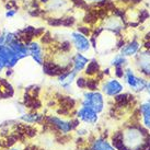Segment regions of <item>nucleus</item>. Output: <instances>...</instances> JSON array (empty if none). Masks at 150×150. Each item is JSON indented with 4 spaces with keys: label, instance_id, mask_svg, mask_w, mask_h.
Returning <instances> with one entry per match:
<instances>
[{
    "label": "nucleus",
    "instance_id": "1",
    "mask_svg": "<svg viewBox=\"0 0 150 150\" xmlns=\"http://www.w3.org/2000/svg\"><path fill=\"white\" fill-rule=\"evenodd\" d=\"M124 81H125L126 86L130 89V91L134 93H142V92L146 91V87L148 83V80L144 77L137 76L135 74V70L133 68L127 66L124 70Z\"/></svg>",
    "mask_w": 150,
    "mask_h": 150
},
{
    "label": "nucleus",
    "instance_id": "2",
    "mask_svg": "<svg viewBox=\"0 0 150 150\" xmlns=\"http://www.w3.org/2000/svg\"><path fill=\"white\" fill-rule=\"evenodd\" d=\"M81 105L92 108L94 112L100 114L105 108V100L102 92L99 91H86L83 92Z\"/></svg>",
    "mask_w": 150,
    "mask_h": 150
},
{
    "label": "nucleus",
    "instance_id": "3",
    "mask_svg": "<svg viewBox=\"0 0 150 150\" xmlns=\"http://www.w3.org/2000/svg\"><path fill=\"white\" fill-rule=\"evenodd\" d=\"M100 88L102 93L110 98H115L116 96L123 93L125 89L124 84L116 78H110L104 81H101Z\"/></svg>",
    "mask_w": 150,
    "mask_h": 150
},
{
    "label": "nucleus",
    "instance_id": "4",
    "mask_svg": "<svg viewBox=\"0 0 150 150\" xmlns=\"http://www.w3.org/2000/svg\"><path fill=\"white\" fill-rule=\"evenodd\" d=\"M70 43L74 46V48L77 50V53H81V54L90 52L92 48L90 38H88V36L81 34L78 31L70 32Z\"/></svg>",
    "mask_w": 150,
    "mask_h": 150
},
{
    "label": "nucleus",
    "instance_id": "5",
    "mask_svg": "<svg viewBox=\"0 0 150 150\" xmlns=\"http://www.w3.org/2000/svg\"><path fill=\"white\" fill-rule=\"evenodd\" d=\"M135 57V66L144 78H150V50L139 52Z\"/></svg>",
    "mask_w": 150,
    "mask_h": 150
},
{
    "label": "nucleus",
    "instance_id": "6",
    "mask_svg": "<svg viewBox=\"0 0 150 150\" xmlns=\"http://www.w3.org/2000/svg\"><path fill=\"white\" fill-rule=\"evenodd\" d=\"M77 118L87 125H96L99 121V114L92 108L81 105L77 111Z\"/></svg>",
    "mask_w": 150,
    "mask_h": 150
},
{
    "label": "nucleus",
    "instance_id": "7",
    "mask_svg": "<svg viewBox=\"0 0 150 150\" xmlns=\"http://www.w3.org/2000/svg\"><path fill=\"white\" fill-rule=\"evenodd\" d=\"M28 48H29L30 56L32 57V59L38 65L43 66L45 63V53H44L42 44L38 41H31L28 44Z\"/></svg>",
    "mask_w": 150,
    "mask_h": 150
},
{
    "label": "nucleus",
    "instance_id": "8",
    "mask_svg": "<svg viewBox=\"0 0 150 150\" xmlns=\"http://www.w3.org/2000/svg\"><path fill=\"white\" fill-rule=\"evenodd\" d=\"M48 121L53 126H55V128L59 130L62 134H68L70 133L72 128H74V125H72V122L71 121H66L64 118H60V117L57 116H50L48 117Z\"/></svg>",
    "mask_w": 150,
    "mask_h": 150
},
{
    "label": "nucleus",
    "instance_id": "9",
    "mask_svg": "<svg viewBox=\"0 0 150 150\" xmlns=\"http://www.w3.org/2000/svg\"><path fill=\"white\" fill-rule=\"evenodd\" d=\"M139 52H140V43L136 40V38H134L132 41L126 43L125 45L120 50V54L123 55L126 58H128V57L136 56Z\"/></svg>",
    "mask_w": 150,
    "mask_h": 150
},
{
    "label": "nucleus",
    "instance_id": "10",
    "mask_svg": "<svg viewBox=\"0 0 150 150\" xmlns=\"http://www.w3.org/2000/svg\"><path fill=\"white\" fill-rule=\"evenodd\" d=\"M89 62H90V59L88 58L87 56H84L81 53H76L71 58V65H72L71 70H74L76 74H79V72L86 69Z\"/></svg>",
    "mask_w": 150,
    "mask_h": 150
},
{
    "label": "nucleus",
    "instance_id": "11",
    "mask_svg": "<svg viewBox=\"0 0 150 150\" xmlns=\"http://www.w3.org/2000/svg\"><path fill=\"white\" fill-rule=\"evenodd\" d=\"M77 77H78V74H76L74 70H67L65 72H63L62 75L58 76L57 81H58V83L60 84V87L63 88V89L68 90L74 84V82L77 79Z\"/></svg>",
    "mask_w": 150,
    "mask_h": 150
},
{
    "label": "nucleus",
    "instance_id": "12",
    "mask_svg": "<svg viewBox=\"0 0 150 150\" xmlns=\"http://www.w3.org/2000/svg\"><path fill=\"white\" fill-rule=\"evenodd\" d=\"M139 112L142 117V125L146 129L150 130V102L146 101L139 105Z\"/></svg>",
    "mask_w": 150,
    "mask_h": 150
},
{
    "label": "nucleus",
    "instance_id": "13",
    "mask_svg": "<svg viewBox=\"0 0 150 150\" xmlns=\"http://www.w3.org/2000/svg\"><path fill=\"white\" fill-rule=\"evenodd\" d=\"M90 150H116L110 142L104 138H96L91 144Z\"/></svg>",
    "mask_w": 150,
    "mask_h": 150
},
{
    "label": "nucleus",
    "instance_id": "14",
    "mask_svg": "<svg viewBox=\"0 0 150 150\" xmlns=\"http://www.w3.org/2000/svg\"><path fill=\"white\" fill-rule=\"evenodd\" d=\"M19 120L28 124H35L42 121L43 116L38 113H23L19 116Z\"/></svg>",
    "mask_w": 150,
    "mask_h": 150
},
{
    "label": "nucleus",
    "instance_id": "15",
    "mask_svg": "<svg viewBox=\"0 0 150 150\" xmlns=\"http://www.w3.org/2000/svg\"><path fill=\"white\" fill-rule=\"evenodd\" d=\"M100 72V64L96 59H92L89 62L88 66L86 67V71L84 74L86 76H89V77H93V76H96Z\"/></svg>",
    "mask_w": 150,
    "mask_h": 150
},
{
    "label": "nucleus",
    "instance_id": "16",
    "mask_svg": "<svg viewBox=\"0 0 150 150\" xmlns=\"http://www.w3.org/2000/svg\"><path fill=\"white\" fill-rule=\"evenodd\" d=\"M110 65L113 67H116V66H122L125 68V66H128V59L124 57L123 55H121L120 53H117L116 55H114V57L111 59L110 62Z\"/></svg>",
    "mask_w": 150,
    "mask_h": 150
},
{
    "label": "nucleus",
    "instance_id": "17",
    "mask_svg": "<svg viewBox=\"0 0 150 150\" xmlns=\"http://www.w3.org/2000/svg\"><path fill=\"white\" fill-rule=\"evenodd\" d=\"M150 18V12L147 10V9H139L137 13V21L140 23H145V22Z\"/></svg>",
    "mask_w": 150,
    "mask_h": 150
},
{
    "label": "nucleus",
    "instance_id": "18",
    "mask_svg": "<svg viewBox=\"0 0 150 150\" xmlns=\"http://www.w3.org/2000/svg\"><path fill=\"white\" fill-rule=\"evenodd\" d=\"M70 2L79 9H89V4L84 0H70Z\"/></svg>",
    "mask_w": 150,
    "mask_h": 150
},
{
    "label": "nucleus",
    "instance_id": "19",
    "mask_svg": "<svg viewBox=\"0 0 150 150\" xmlns=\"http://www.w3.org/2000/svg\"><path fill=\"white\" fill-rule=\"evenodd\" d=\"M124 70H125V68L122 66L114 67V75L116 77V79H122L124 77Z\"/></svg>",
    "mask_w": 150,
    "mask_h": 150
},
{
    "label": "nucleus",
    "instance_id": "20",
    "mask_svg": "<svg viewBox=\"0 0 150 150\" xmlns=\"http://www.w3.org/2000/svg\"><path fill=\"white\" fill-rule=\"evenodd\" d=\"M75 82L79 89H84V88L87 87V79L84 77H77Z\"/></svg>",
    "mask_w": 150,
    "mask_h": 150
},
{
    "label": "nucleus",
    "instance_id": "21",
    "mask_svg": "<svg viewBox=\"0 0 150 150\" xmlns=\"http://www.w3.org/2000/svg\"><path fill=\"white\" fill-rule=\"evenodd\" d=\"M78 32H80L81 34H83L86 36H89V35H91L92 34V30L90 28H88V26H78V29H77Z\"/></svg>",
    "mask_w": 150,
    "mask_h": 150
},
{
    "label": "nucleus",
    "instance_id": "22",
    "mask_svg": "<svg viewBox=\"0 0 150 150\" xmlns=\"http://www.w3.org/2000/svg\"><path fill=\"white\" fill-rule=\"evenodd\" d=\"M4 69H8V65H7V62L4 60V58L0 55V72H2Z\"/></svg>",
    "mask_w": 150,
    "mask_h": 150
},
{
    "label": "nucleus",
    "instance_id": "23",
    "mask_svg": "<svg viewBox=\"0 0 150 150\" xmlns=\"http://www.w3.org/2000/svg\"><path fill=\"white\" fill-rule=\"evenodd\" d=\"M89 134V130L87 128H82V127H80V128L77 129V135L79 136V137H82L84 135H87Z\"/></svg>",
    "mask_w": 150,
    "mask_h": 150
},
{
    "label": "nucleus",
    "instance_id": "24",
    "mask_svg": "<svg viewBox=\"0 0 150 150\" xmlns=\"http://www.w3.org/2000/svg\"><path fill=\"white\" fill-rule=\"evenodd\" d=\"M16 13H17V11H14V10H9V11H7L6 12V17L7 18H12L16 16Z\"/></svg>",
    "mask_w": 150,
    "mask_h": 150
},
{
    "label": "nucleus",
    "instance_id": "25",
    "mask_svg": "<svg viewBox=\"0 0 150 150\" xmlns=\"http://www.w3.org/2000/svg\"><path fill=\"white\" fill-rule=\"evenodd\" d=\"M146 92L150 96V81H148V83H147V87H146Z\"/></svg>",
    "mask_w": 150,
    "mask_h": 150
},
{
    "label": "nucleus",
    "instance_id": "26",
    "mask_svg": "<svg viewBox=\"0 0 150 150\" xmlns=\"http://www.w3.org/2000/svg\"><path fill=\"white\" fill-rule=\"evenodd\" d=\"M9 150H21L20 148H18V147H13V148H10Z\"/></svg>",
    "mask_w": 150,
    "mask_h": 150
},
{
    "label": "nucleus",
    "instance_id": "27",
    "mask_svg": "<svg viewBox=\"0 0 150 150\" xmlns=\"http://www.w3.org/2000/svg\"><path fill=\"white\" fill-rule=\"evenodd\" d=\"M91 1H93V2L96 4V2H100V1H102V0H91Z\"/></svg>",
    "mask_w": 150,
    "mask_h": 150
},
{
    "label": "nucleus",
    "instance_id": "28",
    "mask_svg": "<svg viewBox=\"0 0 150 150\" xmlns=\"http://www.w3.org/2000/svg\"><path fill=\"white\" fill-rule=\"evenodd\" d=\"M78 150H90V149H78Z\"/></svg>",
    "mask_w": 150,
    "mask_h": 150
},
{
    "label": "nucleus",
    "instance_id": "29",
    "mask_svg": "<svg viewBox=\"0 0 150 150\" xmlns=\"http://www.w3.org/2000/svg\"><path fill=\"white\" fill-rule=\"evenodd\" d=\"M84 1H86V2H88V1H91V0H84Z\"/></svg>",
    "mask_w": 150,
    "mask_h": 150
}]
</instances>
